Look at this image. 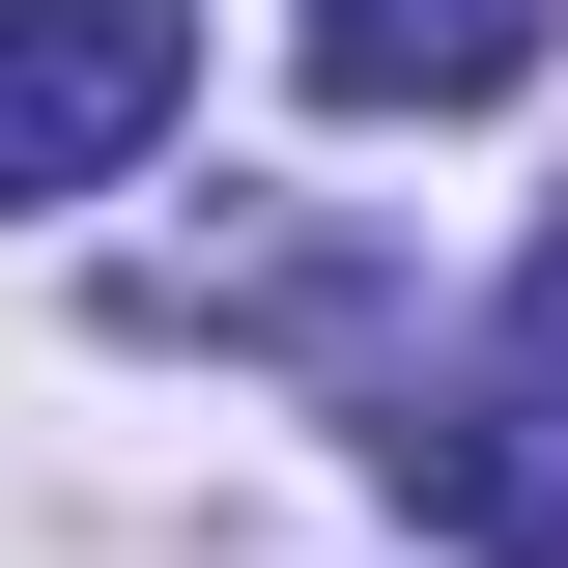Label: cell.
<instances>
[{
  "mask_svg": "<svg viewBox=\"0 0 568 568\" xmlns=\"http://www.w3.org/2000/svg\"><path fill=\"white\" fill-rule=\"evenodd\" d=\"M398 511L455 568H568V342H455V369H398Z\"/></svg>",
  "mask_w": 568,
  "mask_h": 568,
  "instance_id": "6da1fadb",
  "label": "cell"
},
{
  "mask_svg": "<svg viewBox=\"0 0 568 568\" xmlns=\"http://www.w3.org/2000/svg\"><path fill=\"white\" fill-rule=\"evenodd\" d=\"M200 114V0H0V200H114Z\"/></svg>",
  "mask_w": 568,
  "mask_h": 568,
  "instance_id": "7a4b0ae2",
  "label": "cell"
},
{
  "mask_svg": "<svg viewBox=\"0 0 568 568\" xmlns=\"http://www.w3.org/2000/svg\"><path fill=\"white\" fill-rule=\"evenodd\" d=\"M568 0H284V58H313V114H511L540 85Z\"/></svg>",
  "mask_w": 568,
  "mask_h": 568,
  "instance_id": "3957f363",
  "label": "cell"
},
{
  "mask_svg": "<svg viewBox=\"0 0 568 568\" xmlns=\"http://www.w3.org/2000/svg\"><path fill=\"white\" fill-rule=\"evenodd\" d=\"M511 342H568V200H540V256H511Z\"/></svg>",
  "mask_w": 568,
  "mask_h": 568,
  "instance_id": "277c9868",
  "label": "cell"
}]
</instances>
